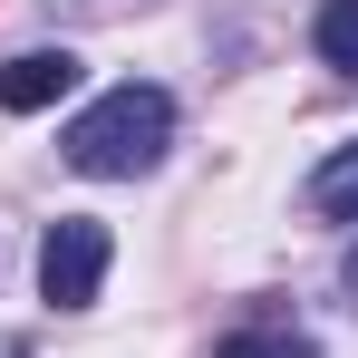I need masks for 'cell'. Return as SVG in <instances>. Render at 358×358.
Wrapping results in <instances>:
<instances>
[{"label":"cell","instance_id":"1","mask_svg":"<svg viewBox=\"0 0 358 358\" xmlns=\"http://www.w3.org/2000/svg\"><path fill=\"white\" fill-rule=\"evenodd\" d=\"M165 145H175V97L165 87H107L87 117L59 136V155L78 165V175H107V184H126V175H155L165 165Z\"/></svg>","mask_w":358,"mask_h":358},{"label":"cell","instance_id":"2","mask_svg":"<svg viewBox=\"0 0 358 358\" xmlns=\"http://www.w3.org/2000/svg\"><path fill=\"white\" fill-rule=\"evenodd\" d=\"M97 281H107V223H97V213H59L49 242H39V291H49V310H87Z\"/></svg>","mask_w":358,"mask_h":358},{"label":"cell","instance_id":"3","mask_svg":"<svg viewBox=\"0 0 358 358\" xmlns=\"http://www.w3.org/2000/svg\"><path fill=\"white\" fill-rule=\"evenodd\" d=\"M68 87H78V59H68V49H20V59L0 68V107H10V117H39V107H59Z\"/></svg>","mask_w":358,"mask_h":358},{"label":"cell","instance_id":"4","mask_svg":"<svg viewBox=\"0 0 358 358\" xmlns=\"http://www.w3.org/2000/svg\"><path fill=\"white\" fill-rule=\"evenodd\" d=\"M310 213H329V223H358V145H339V155L310 175Z\"/></svg>","mask_w":358,"mask_h":358},{"label":"cell","instance_id":"5","mask_svg":"<svg viewBox=\"0 0 358 358\" xmlns=\"http://www.w3.org/2000/svg\"><path fill=\"white\" fill-rule=\"evenodd\" d=\"M320 59L339 68V78H358V0H329L320 10Z\"/></svg>","mask_w":358,"mask_h":358},{"label":"cell","instance_id":"6","mask_svg":"<svg viewBox=\"0 0 358 358\" xmlns=\"http://www.w3.org/2000/svg\"><path fill=\"white\" fill-rule=\"evenodd\" d=\"M213 358H320V349H310V339H281V329H233Z\"/></svg>","mask_w":358,"mask_h":358},{"label":"cell","instance_id":"7","mask_svg":"<svg viewBox=\"0 0 358 358\" xmlns=\"http://www.w3.org/2000/svg\"><path fill=\"white\" fill-rule=\"evenodd\" d=\"M349 291H358V262H349Z\"/></svg>","mask_w":358,"mask_h":358}]
</instances>
